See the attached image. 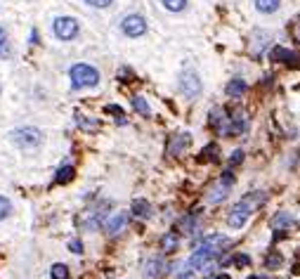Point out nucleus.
Masks as SVG:
<instances>
[{
	"instance_id": "423d86ee",
	"label": "nucleus",
	"mask_w": 300,
	"mask_h": 279,
	"mask_svg": "<svg viewBox=\"0 0 300 279\" xmlns=\"http://www.w3.org/2000/svg\"><path fill=\"white\" fill-rule=\"evenodd\" d=\"M211 126L217 132H222V135H232V121H230V116L222 112L220 107H215V109L211 112Z\"/></svg>"
},
{
	"instance_id": "412c9836",
	"label": "nucleus",
	"mask_w": 300,
	"mask_h": 279,
	"mask_svg": "<svg viewBox=\"0 0 300 279\" xmlns=\"http://www.w3.org/2000/svg\"><path fill=\"white\" fill-rule=\"evenodd\" d=\"M133 107H135V112L144 116V118H149L151 116V107L147 104V99L144 97H133Z\"/></svg>"
},
{
	"instance_id": "f03ea898",
	"label": "nucleus",
	"mask_w": 300,
	"mask_h": 279,
	"mask_svg": "<svg viewBox=\"0 0 300 279\" xmlns=\"http://www.w3.org/2000/svg\"><path fill=\"white\" fill-rule=\"evenodd\" d=\"M71 78V88L73 90H81V88H92L100 83V71L90 64H73L69 71Z\"/></svg>"
},
{
	"instance_id": "39448f33",
	"label": "nucleus",
	"mask_w": 300,
	"mask_h": 279,
	"mask_svg": "<svg viewBox=\"0 0 300 279\" xmlns=\"http://www.w3.org/2000/svg\"><path fill=\"white\" fill-rule=\"evenodd\" d=\"M121 29H123L125 36L140 38V36H144V31H147V21H144L142 15H128V17L121 21Z\"/></svg>"
},
{
	"instance_id": "c756f323",
	"label": "nucleus",
	"mask_w": 300,
	"mask_h": 279,
	"mask_svg": "<svg viewBox=\"0 0 300 279\" xmlns=\"http://www.w3.org/2000/svg\"><path fill=\"white\" fill-rule=\"evenodd\" d=\"M133 78H135V76H133V71H130V69H121V71H118V81H121V83H133Z\"/></svg>"
},
{
	"instance_id": "393cba45",
	"label": "nucleus",
	"mask_w": 300,
	"mask_h": 279,
	"mask_svg": "<svg viewBox=\"0 0 300 279\" xmlns=\"http://www.w3.org/2000/svg\"><path fill=\"white\" fill-rule=\"evenodd\" d=\"M163 7L168 12H182L187 7V0H163Z\"/></svg>"
},
{
	"instance_id": "aec40b11",
	"label": "nucleus",
	"mask_w": 300,
	"mask_h": 279,
	"mask_svg": "<svg viewBox=\"0 0 300 279\" xmlns=\"http://www.w3.org/2000/svg\"><path fill=\"white\" fill-rule=\"evenodd\" d=\"M73 175H76V170H73L71 166H62L59 170H57L54 182H57V185H67V182H71V180H73Z\"/></svg>"
},
{
	"instance_id": "6e6552de",
	"label": "nucleus",
	"mask_w": 300,
	"mask_h": 279,
	"mask_svg": "<svg viewBox=\"0 0 300 279\" xmlns=\"http://www.w3.org/2000/svg\"><path fill=\"white\" fill-rule=\"evenodd\" d=\"M227 246H230V239L227 237H220V234H208V237H203L201 244H199V248H208L215 256H220L222 248H227Z\"/></svg>"
},
{
	"instance_id": "9b49d317",
	"label": "nucleus",
	"mask_w": 300,
	"mask_h": 279,
	"mask_svg": "<svg viewBox=\"0 0 300 279\" xmlns=\"http://www.w3.org/2000/svg\"><path fill=\"white\" fill-rule=\"evenodd\" d=\"M187 147H189V135H187V132L173 135L170 142H168V154H170V156H180Z\"/></svg>"
},
{
	"instance_id": "f3484780",
	"label": "nucleus",
	"mask_w": 300,
	"mask_h": 279,
	"mask_svg": "<svg viewBox=\"0 0 300 279\" xmlns=\"http://www.w3.org/2000/svg\"><path fill=\"white\" fill-rule=\"evenodd\" d=\"M246 90H248V85H246V81H241V78H234V81H230V83H227V95H230L232 99L241 97Z\"/></svg>"
},
{
	"instance_id": "f704fd0d",
	"label": "nucleus",
	"mask_w": 300,
	"mask_h": 279,
	"mask_svg": "<svg viewBox=\"0 0 300 279\" xmlns=\"http://www.w3.org/2000/svg\"><path fill=\"white\" fill-rule=\"evenodd\" d=\"M177 279H199V277L194 275V270H184V272H182Z\"/></svg>"
},
{
	"instance_id": "ddd939ff",
	"label": "nucleus",
	"mask_w": 300,
	"mask_h": 279,
	"mask_svg": "<svg viewBox=\"0 0 300 279\" xmlns=\"http://www.w3.org/2000/svg\"><path fill=\"white\" fill-rule=\"evenodd\" d=\"M163 267H166V263H163V258H151V261L144 265V275L149 279H156L163 275Z\"/></svg>"
},
{
	"instance_id": "72a5a7b5",
	"label": "nucleus",
	"mask_w": 300,
	"mask_h": 279,
	"mask_svg": "<svg viewBox=\"0 0 300 279\" xmlns=\"http://www.w3.org/2000/svg\"><path fill=\"white\" fill-rule=\"evenodd\" d=\"M69 248L73 251V253H83V242L73 239V242H69Z\"/></svg>"
},
{
	"instance_id": "2f4dec72",
	"label": "nucleus",
	"mask_w": 300,
	"mask_h": 279,
	"mask_svg": "<svg viewBox=\"0 0 300 279\" xmlns=\"http://www.w3.org/2000/svg\"><path fill=\"white\" fill-rule=\"evenodd\" d=\"M85 2H88L90 7H97V10H102V7H109L114 0H85Z\"/></svg>"
},
{
	"instance_id": "f8f14e48",
	"label": "nucleus",
	"mask_w": 300,
	"mask_h": 279,
	"mask_svg": "<svg viewBox=\"0 0 300 279\" xmlns=\"http://www.w3.org/2000/svg\"><path fill=\"white\" fill-rule=\"evenodd\" d=\"M76 126L85 132L100 131V121H97V118H90V116H83V114H76Z\"/></svg>"
},
{
	"instance_id": "dca6fc26",
	"label": "nucleus",
	"mask_w": 300,
	"mask_h": 279,
	"mask_svg": "<svg viewBox=\"0 0 300 279\" xmlns=\"http://www.w3.org/2000/svg\"><path fill=\"white\" fill-rule=\"evenodd\" d=\"M12 57V48H10V33L7 29L0 24V59H10Z\"/></svg>"
},
{
	"instance_id": "5701e85b",
	"label": "nucleus",
	"mask_w": 300,
	"mask_h": 279,
	"mask_svg": "<svg viewBox=\"0 0 300 279\" xmlns=\"http://www.w3.org/2000/svg\"><path fill=\"white\" fill-rule=\"evenodd\" d=\"M255 5H258V10L263 15H269V12H277L279 10V0H255Z\"/></svg>"
},
{
	"instance_id": "1a4fd4ad",
	"label": "nucleus",
	"mask_w": 300,
	"mask_h": 279,
	"mask_svg": "<svg viewBox=\"0 0 300 279\" xmlns=\"http://www.w3.org/2000/svg\"><path fill=\"white\" fill-rule=\"evenodd\" d=\"M269 59H272V62H282V64H288V66H300V55L291 52V50H286V48H272Z\"/></svg>"
},
{
	"instance_id": "e433bc0d",
	"label": "nucleus",
	"mask_w": 300,
	"mask_h": 279,
	"mask_svg": "<svg viewBox=\"0 0 300 279\" xmlns=\"http://www.w3.org/2000/svg\"><path fill=\"white\" fill-rule=\"evenodd\" d=\"M291 272H293V275H300V263H296V265H293V270H291Z\"/></svg>"
},
{
	"instance_id": "bb28decb",
	"label": "nucleus",
	"mask_w": 300,
	"mask_h": 279,
	"mask_svg": "<svg viewBox=\"0 0 300 279\" xmlns=\"http://www.w3.org/2000/svg\"><path fill=\"white\" fill-rule=\"evenodd\" d=\"M104 112L106 114H114V116H116V123H121V126L125 123V114H123V109H121V107H116V104H106Z\"/></svg>"
},
{
	"instance_id": "6ab92c4d",
	"label": "nucleus",
	"mask_w": 300,
	"mask_h": 279,
	"mask_svg": "<svg viewBox=\"0 0 300 279\" xmlns=\"http://www.w3.org/2000/svg\"><path fill=\"white\" fill-rule=\"evenodd\" d=\"M269 225H272L274 230H277V227H286V230H288V227H293V225H296V218H293V215H288V213H277V215L269 220Z\"/></svg>"
},
{
	"instance_id": "473e14b6",
	"label": "nucleus",
	"mask_w": 300,
	"mask_h": 279,
	"mask_svg": "<svg viewBox=\"0 0 300 279\" xmlns=\"http://www.w3.org/2000/svg\"><path fill=\"white\" fill-rule=\"evenodd\" d=\"M220 182H222V185H234V173H232V170H225V173H222V178H220Z\"/></svg>"
},
{
	"instance_id": "4c0bfd02",
	"label": "nucleus",
	"mask_w": 300,
	"mask_h": 279,
	"mask_svg": "<svg viewBox=\"0 0 300 279\" xmlns=\"http://www.w3.org/2000/svg\"><path fill=\"white\" fill-rule=\"evenodd\" d=\"M211 279H213V277H211ZM215 279H230V275H217Z\"/></svg>"
},
{
	"instance_id": "b1692460",
	"label": "nucleus",
	"mask_w": 300,
	"mask_h": 279,
	"mask_svg": "<svg viewBox=\"0 0 300 279\" xmlns=\"http://www.w3.org/2000/svg\"><path fill=\"white\" fill-rule=\"evenodd\" d=\"M265 265H267V270H279V267L283 265V258L277 253V251H272V253L265 258Z\"/></svg>"
},
{
	"instance_id": "0eeeda50",
	"label": "nucleus",
	"mask_w": 300,
	"mask_h": 279,
	"mask_svg": "<svg viewBox=\"0 0 300 279\" xmlns=\"http://www.w3.org/2000/svg\"><path fill=\"white\" fill-rule=\"evenodd\" d=\"M180 88H182V93L187 95V97H196V95L201 93V81H199V76L194 71H184L182 81H180Z\"/></svg>"
},
{
	"instance_id": "4be33fe9",
	"label": "nucleus",
	"mask_w": 300,
	"mask_h": 279,
	"mask_svg": "<svg viewBox=\"0 0 300 279\" xmlns=\"http://www.w3.org/2000/svg\"><path fill=\"white\" fill-rule=\"evenodd\" d=\"M177 244H180L177 232H168V234L163 237V251H166V253H173V251L177 248Z\"/></svg>"
},
{
	"instance_id": "7c9ffc66",
	"label": "nucleus",
	"mask_w": 300,
	"mask_h": 279,
	"mask_svg": "<svg viewBox=\"0 0 300 279\" xmlns=\"http://www.w3.org/2000/svg\"><path fill=\"white\" fill-rule=\"evenodd\" d=\"M241 161H244V151H241V149H236V151L230 156V166H239Z\"/></svg>"
},
{
	"instance_id": "4468645a",
	"label": "nucleus",
	"mask_w": 300,
	"mask_h": 279,
	"mask_svg": "<svg viewBox=\"0 0 300 279\" xmlns=\"http://www.w3.org/2000/svg\"><path fill=\"white\" fill-rule=\"evenodd\" d=\"M230 189H232L230 185H222V182H217V185H215L211 192H208V201H211V204H220V201H225Z\"/></svg>"
},
{
	"instance_id": "9d476101",
	"label": "nucleus",
	"mask_w": 300,
	"mask_h": 279,
	"mask_svg": "<svg viewBox=\"0 0 300 279\" xmlns=\"http://www.w3.org/2000/svg\"><path fill=\"white\" fill-rule=\"evenodd\" d=\"M125 225H128V213H114L111 218L104 220V230L109 234H118V232H123Z\"/></svg>"
},
{
	"instance_id": "ea45409f",
	"label": "nucleus",
	"mask_w": 300,
	"mask_h": 279,
	"mask_svg": "<svg viewBox=\"0 0 300 279\" xmlns=\"http://www.w3.org/2000/svg\"><path fill=\"white\" fill-rule=\"evenodd\" d=\"M0 93H2V88H0Z\"/></svg>"
},
{
	"instance_id": "a878e982",
	"label": "nucleus",
	"mask_w": 300,
	"mask_h": 279,
	"mask_svg": "<svg viewBox=\"0 0 300 279\" xmlns=\"http://www.w3.org/2000/svg\"><path fill=\"white\" fill-rule=\"evenodd\" d=\"M50 277L52 279H67L69 277V267L62 265V263H57V265H52V270H50Z\"/></svg>"
},
{
	"instance_id": "cd10ccee",
	"label": "nucleus",
	"mask_w": 300,
	"mask_h": 279,
	"mask_svg": "<svg viewBox=\"0 0 300 279\" xmlns=\"http://www.w3.org/2000/svg\"><path fill=\"white\" fill-rule=\"evenodd\" d=\"M10 213H12V204H10V199L0 197V220H5Z\"/></svg>"
},
{
	"instance_id": "7ed1b4c3",
	"label": "nucleus",
	"mask_w": 300,
	"mask_h": 279,
	"mask_svg": "<svg viewBox=\"0 0 300 279\" xmlns=\"http://www.w3.org/2000/svg\"><path fill=\"white\" fill-rule=\"evenodd\" d=\"M12 140L21 149H35L40 147V142H43V132L38 128H33V126H24V128L12 131Z\"/></svg>"
},
{
	"instance_id": "c9c22d12",
	"label": "nucleus",
	"mask_w": 300,
	"mask_h": 279,
	"mask_svg": "<svg viewBox=\"0 0 300 279\" xmlns=\"http://www.w3.org/2000/svg\"><path fill=\"white\" fill-rule=\"evenodd\" d=\"M31 43H38V31H35V29L31 31Z\"/></svg>"
},
{
	"instance_id": "2eb2a0df",
	"label": "nucleus",
	"mask_w": 300,
	"mask_h": 279,
	"mask_svg": "<svg viewBox=\"0 0 300 279\" xmlns=\"http://www.w3.org/2000/svg\"><path fill=\"white\" fill-rule=\"evenodd\" d=\"M220 159V149H217V145H206V147L201 149V154H199V161L201 164H211V161H217Z\"/></svg>"
},
{
	"instance_id": "20e7f679",
	"label": "nucleus",
	"mask_w": 300,
	"mask_h": 279,
	"mask_svg": "<svg viewBox=\"0 0 300 279\" xmlns=\"http://www.w3.org/2000/svg\"><path fill=\"white\" fill-rule=\"evenodd\" d=\"M78 19L73 17H57L52 21V31L54 36L59 38V40H73V38L78 36Z\"/></svg>"
},
{
	"instance_id": "58836bf2",
	"label": "nucleus",
	"mask_w": 300,
	"mask_h": 279,
	"mask_svg": "<svg viewBox=\"0 0 300 279\" xmlns=\"http://www.w3.org/2000/svg\"><path fill=\"white\" fill-rule=\"evenodd\" d=\"M248 279H263V277H255V275H253V277H248Z\"/></svg>"
},
{
	"instance_id": "f257e3e1",
	"label": "nucleus",
	"mask_w": 300,
	"mask_h": 279,
	"mask_svg": "<svg viewBox=\"0 0 300 279\" xmlns=\"http://www.w3.org/2000/svg\"><path fill=\"white\" fill-rule=\"evenodd\" d=\"M265 192H253V194H246L239 204H234L230 213V225L234 230H239V227H244L248 218H250V213L255 211V208H260V206L265 204Z\"/></svg>"
},
{
	"instance_id": "c85d7f7f",
	"label": "nucleus",
	"mask_w": 300,
	"mask_h": 279,
	"mask_svg": "<svg viewBox=\"0 0 300 279\" xmlns=\"http://www.w3.org/2000/svg\"><path fill=\"white\" fill-rule=\"evenodd\" d=\"M234 265H236V267H248V265H250V256L236 253V256H234Z\"/></svg>"
},
{
	"instance_id": "a211bd4d",
	"label": "nucleus",
	"mask_w": 300,
	"mask_h": 279,
	"mask_svg": "<svg viewBox=\"0 0 300 279\" xmlns=\"http://www.w3.org/2000/svg\"><path fill=\"white\" fill-rule=\"evenodd\" d=\"M133 213L137 218H142V220H147V218H151V206L147 204L144 199H135L133 201Z\"/></svg>"
}]
</instances>
